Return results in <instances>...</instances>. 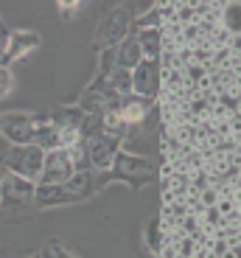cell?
I'll use <instances>...</instances> for the list:
<instances>
[{
	"mask_svg": "<svg viewBox=\"0 0 241 258\" xmlns=\"http://www.w3.org/2000/svg\"><path fill=\"white\" fill-rule=\"evenodd\" d=\"M42 160H45V152H42L37 143L14 146L12 152L3 157V163H6V168L12 171V174L26 177V180H31V182L39 180V174H42Z\"/></svg>",
	"mask_w": 241,
	"mask_h": 258,
	"instance_id": "cell-1",
	"label": "cell"
},
{
	"mask_svg": "<svg viewBox=\"0 0 241 258\" xmlns=\"http://www.w3.org/2000/svg\"><path fill=\"white\" fill-rule=\"evenodd\" d=\"M73 160L67 155V149H51L42 160V174H39V182H45V185H62L73 177Z\"/></svg>",
	"mask_w": 241,
	"mask_h": 258,
	"instance_id": "cell-2",
	"label": "cell"
},
{
	"mask_svg": "<svg viewBox=\"0 0 241 258\" xmlns=\"http://www.w3.org/2000/svg\"><path fill=\"white\" fill-rule=\"evenodd\" d=\"M34 129H37V123L31 121V118L26 115H17V118H3L0 121V132L9 138V141L14 143V146H23V143H34Z\"/></svg>",
	"mask_w": 241,
	"mask_h": 258,
	"instance_id": "cell-3",
	"label": "cell"
},
{
	"mask_svg": "<svg viewBox=\"0 0 241 258\" xmlns=\"http://www.w3.org/2000/svg\"><path fill=\"white\" fill-rule=\"evenodd\" d=\"M34 191H37V188H34L31 180L17 177V174H12V171H9L6 180H0V200L3 202H12V197H14V202H31Z\"/></svg>",
	"mask_w": 241,
	"mask_h": 258,
	"instance_id": "cell-4",
	"label": "cell"
},
{
	"mask_svg": "<svg viewBox=\"0 0 241 258\" xmlns=\"http://www.w3.org/2000/svg\"><path fill=\"white\" fill-rule=\"evenodd\" d=\"M115 149H118V141L104 135V138H93L87 155L93 157V163H96L98 168H110L112 160H115Z\"/></svg>",
	"mask_w": 241,
	"mask_h": 258,
	"instance_id": "cell-5",
	"label": "cell"
},
{
	"mask_svg": "<svg viewBox=\"0 0 241 258\" xmlns=\"http://www.w3.org/2000/svg\"><path fill=\"white\" fill-rule=\"evenodd\" d=\"M115 168H118V174H124V177H146L149 174V163H143L140 157H129V155H118Z\"/></svg>",
	"mask_w": 241,
	"mask_h": 258,
	"instance_id": "cell-6",
	"label": "cell"
},
{
	"mask_svg": "<svg viewBox=\"0 0 241 258\" xmlns=\"http://www.w3.org/2000/svg\"><path fill=\"white\" fill-rule=\"evenodd\" d=\"M9 87H12V76H9V73L3 71V68H0V98H3V96L9 93Z\"/></svg>",
	"mask_w": 241,
	"mask_h": 258,
	"instance_id": "cell-7",
	"label": "cell"
}]
</instances>
